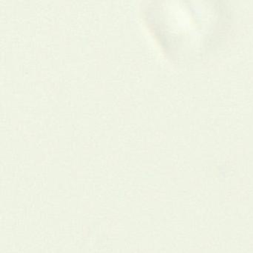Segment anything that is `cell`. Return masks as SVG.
I'll return each instance as SVG.
<instances>
[{"label": "cell", "mask_w": 253, "mask_h": 253, "mask_svg": "<svg viewBox=\"0 0 253 253\" xmlns=\"http://www.w3.org/2000/svg\"><path fill=\"white\" fill-rule=\"evenodd\" d=\"M160 14L157 24L158 35L173 54L190 57L203 54L213 45L214 39L225 29V15L220 6H193L184 4L171 7Z\"/></svg>", "instance_id": "6da1fadb"}]
</instances>
